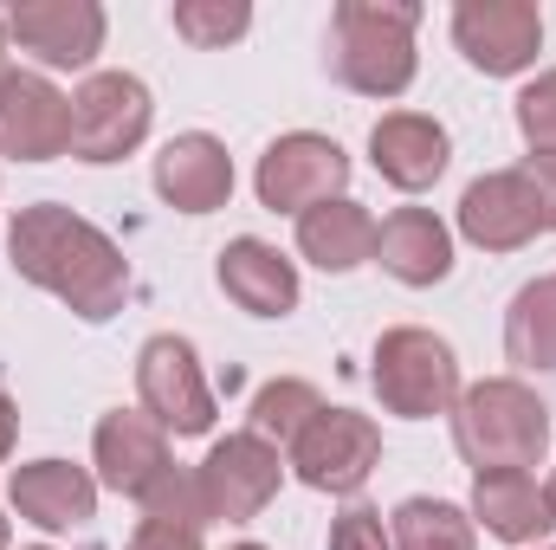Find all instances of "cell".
I'll use <instances>...</instances> for the list:
<instances>
[{"mask_svg":"<svg viewBox=\"0 0 556 550\" xmlns=\"http://www.w3.org/2000/svg\"><path fill=\"white\" fill-rule=\"evenodd\" d=\"M395 550H472V518L446 499H402L395 505Z\"/></svg>","mask_w":556,"mask_h":550,"instance_id":"cell-23","label":"cell"},{"mask_svg":"<svg viewBox=\"0 0 556 550\" xmlns=\"http://www.w3.org/2000/svg\"><path fill=\"white\" fill-rule=\"evenodd\" d=\"M453 447L466 453L472 473H525L551 447V409L538 402V389L511 376L472 383L453 402Z\"/></svg>","mask_w":556,"mask_h":550,"instance_id":"cell-3","label":"cell"},{"mask_svg":"<svg viewBox=\"0 0 556 550\" xmlns=\"http://www.w3.org/2000/svg\"><path fill=\"white\" fill-rule=\"evenodd\" d=\"M33 550H46V545H33ZM85 550H98V545H85Z\"/></svg>","mask_w":556,"mask_h":550,"instance_id":"cell-36","label":"cell"},{"mask_svg":"<svg viewBox=\"0 0 556 550\" xmlns=\"http://www.w3.org/2000/svg\"><path fill=\"white\" fill-rule=\"evenodd\" d=\"M415 0H343L330 13V78L363 98H402L415 85Z\"/></svg>","mask_w":556,"mask_h":550,"instance_id":"cell-2","label":"cell"},{"mask_svg":"<svg viewBox=\"0 0 556 550\" xmlns=\"http://www.w3.org/2000/svg\"><path fill=\"white\" fill-rule=\"evenodd\" d=\"M98 479L111 486V492H124V499H149L168 473H175V460H168V434L149 421V414H130V409H111L98 421Z\"/></svg>","mask_w":556,"mask_h":550,"instance_id":"cell-14","label":"cell"},{"mask_svg":"<svg viewBox=\"0 0 556 550\" xmlns=\"http://www.w3.org/2000/svg\"><path fill=\"white\" fill-rule=\"evenodd\" d=\"M376 260H382V273L402 278V285H440L453 273V234L427 208H395L376 227Z\"/></svg>","mask_w":556,"mask_h":550,"instance_id":"cell-19","label":"cell"},{"mask_svg":"<svg viewBox=\"0 0 556 550\" xmlns=\"http://www.w3.org/2000/svg\"><path fill=\"white\" fill-rule=\"evenodd\" d=\"M253 188H260V208H273V214H311L350 188V155H343V142L317 137V130H291L260 155Z\"/></svg>","mask_w":556,"mask_h":550,"instance_id":"cell-6","label":"cell"},{"mask_svg":"<svg viewBox=\"0 0 556 550\" xmlns=\"http://www.w3.org/2000/svg\"><path fill=\"white\" fill-rule=\"evenodd\" d=\"M220 291L240 304V311H253V317H291L298 311V266L266 247V240H227L220 247Z\"/></svg>","mask_w":556,"mask_h":550,"instance_id":"cell-18","label":"cell"},{"mask_svg":"<svg viewBox=\"0 0 556 550\" xmlns=\"http://www.w3.org/2000/svg\"><path fill=\"white\" fill-rule=\"evenodd\" d=\"M446 155H453L446 130H440L433 117H420V111H389V117L369 130V162H376V175H382L389 188H402V195L433 188V182L446 175Z\"/></svg>","mask_w":556,"mask_h":550,"instance_id":"cell-16","label":"cell"},{"mask_svg":"<svg viewBox=\"0 0 556 550\" xmlns=\"http://www.w3.org/2000/svg\"><path fill=\"white\" fill-rule=\"evenodd\" d=\"M376 396L389 414H408V421H427V414H453L459 402V357L446 337L420 330V324H402V330H382L376 343Z\"/></svg>","mask_w":556,"mask_h":550,"instance_id":"cell-4","label":"cell"},{"mask_svg":"<svg viewBox=\"0 0 556 550\" xmlns=\"http://www.w3.org/2000/svg\"><path fill=\"white\" fill-rule=\"evenodd\" d=\"M518 175H525V182H531V195H538L544 234H556V155H531V162H525Z\"/></svg>","mask_w":556,"mask_h":550,"instance_id":"cell-29","label":"cell"},{"mask_svg":"<svg viewBox=\"0 0 556 550\" xmlns=\"http://www.w3.org/2000/svg\"><path fill=\"white\" fill-rule=\"evenodd\" d=\"M505 357L518 370H556V273L531 278L505 311Z\"/></svg>","mask_w":556,"mask_h":550,"instance_id":"cell-22","label":"cell"},{"mask_svg":"<svg viewBox=\"0 0 556 550\" xmlns=\"http://www.w3.org/2000/svg\"><path fill=\"white\" fill-rule=\"evenodd\" d=\"M459 234L485 253H518L544 234V214H538V195L518 168H498V175H479L466 195H459Z\"/></svg>","mask_w":556,"mask_h":550,"instance_id":"cell-13","label":"cell"},{"mask_svg":"<svg viewBox=\"0 0 556 550\" xmlns=\"http://www.w3.org/2000/svg\"><path fill=\"white\" fill-rule=\"evenodd\" d=\"M7 78H13V65H7V46H0V91H7Z\"/></svg>","mask_w":556,"mask_h":550,"instance_id":"cell-32","label":"cell"},{"mask_svg":"<svg viewBox=\"0 0 556 550\" xmlns=\"http://www.w3.org/2000/svg\"><path fill=\"white\" fill-rule=\"evenodd\" d=\"M0 39H13L52 72H78L104 52V7L98 0H0Z\"/></svg>","mask_w":556,"mask_h":550,"instance_id":"cell-8","label":"cell"},{"mask_svg":"<svg viewBox=\"0 0 556 550\" xmlns=\"http://www.w3.org/2000/svg\"><path fill=\"white\" fill-rule=\"evenodd\" d=\"M7 499H13V512H20L26 525H39V532H72V525H85V518L98 512V479H91L85 466H72V460H33V466L13 473Z\"/></svg>","mask_w":556,"mask_h":550,"instance_id":"cell-17","label":"cell"},{"mask_svg":"<svg viewBox=\"0 0 556 550\" xmlns=\"http://www.w3.org/2000/svg\"><path fill=\"white\" fill-rule=\"evenodd\" d=\"M453 46L485 78H511V72H525L538 59L544 13L531 0H459L453 7Z\"/></svg>","mask_w":556,"mask_h":550,"instance_id":"cell-11","label":"cell"},{"mask_svg":"<svg viewBox=\"0 0 556 550\" xmlns=\"http://www.w3.org/2000/svg\"><path fill=\"white\" fill-rule=\"evenodd\" d=\"M0 550H7V518H0Z\"/></svg>","mask_w":556,"mask_h":550,"instance_id":"cell-34","label":"cell"},{"mask_svg":"<svg viewBox=\"0 0 556 550\" xmlns=\"http://www.w3.org/2000/svg\"><path fill=\"white\" fill-rule=\"evenodd\" d=\"M124 550H201V532H181V525H162V518H142L137 538Z\"/></svg>","mask_w":556,"mask_h":550,"instance_id":"cell-30","label":"cell"},{"mask_svg":"<svg viewBox=\"0 0 556 550\" xmlns=\"http://www.w3.org/2000/svg\"><path fill=\"white\" fill-rule=\"evenodd\" d=\"M137 396H142V414L162 434H207L214 427V389L201 383V363H194L188 337H149L142 343Z\"/></svg>","mask_w":556,"mask_h":550,"instance_id":"cell-10","label":"cell"},{"mask_svg":"<svg viewBox=\"0 0 556 550\" xmlns=\"http://www.w3.org/2000/svg\"><path fill=\"white\" fill-rule=\"evenodd\" d=\"M155 195L181 214H214L227 208L233 195V155L227 142L207 137V130H188V137H168L155 155Z\"/></svg>","mask_w":556,"mask_h":550,"instance_id":"cell-15","label":"cell"},{"mask_svg":"<svg viewBox=\"0 0 556 550\" xmlns=\"http://www.w3.org/2000/svg\"><path fill=\"white\" fill-rule=\"evenodd\" d=\"M13 427H20V414H13V402L0 396V460L13 453Z\"/></svg>","mask_w":556,"mask_h":550,"instance_id":"cell-31","label":"cell"},{"mask_svg":"<svg viewBox=\"0 0 556 550\" xmlns=\"http://www.w3.org/2000/svg\"><path fill=\"white\" fill-rule=\"evenodd\" d=\"M518 130L531 142V155H556V72L518 91Z\"/></svg>","mask_w":556,"mask_h":550,"instance_id":"cell-27","label":"cell"},{"mask_svg":"<svg viewBox=\"0 0 556 550\" xmlns=\"http://www.w3.org/2000/svg\"><path fill=\"white\" fill-rule=\"evenodd\" d=\"M298 253L324 273H356L363 260H376V221L363 201L337 195L311 214H298Z\"/></svg>","mask_w":556,"mask_h":550,"instance_id":"cell-20","label":"cell"},{"mask_svg":"<svg viewBox=\"0 0 556 550\" xmlns=\"http://www.w3.org/2000/svg\"><path fill=\"white\" fill-rule=\"evenodd\" d=\"M72 149V98L46 72H13L0 91V155L52 162Z\"/></svg>","mask_w":556,"mask_h":550,"instance_id":"cell-12","label":"cell"},{"mask_svg":"<svg viewBox=\"0 0 556 550\" xmlns=\"http://www.w3.org/2000/svg\"><path fill=\"white\" fill-rule=\"evenodd\" d=\"M472 518L498 538V545H538L551 532V499L531 473H479L472 479Z\"/></svg>","mask_w":556,"mask_h":550,"instance_id":"cell-21","label":"cell"},{"mask_svg":"<svg viewBox=\"0 0 556 550\" xmlns=\"http://www.w3.org/2000/svg\"><path fill=\"white\" fill-rule=\"evenodd\" d=\"M544 499H551V518H556V473H551V486H544Z\"/></svg>","mask_w":556,"mask_h":550,"instance_id":"cell-33","label":"cell"},{"mask_svg":"<svg viewBox=\"0 0 556 550\" xmlns=\"http://www.w3.org/2000/svg\"><path fill=\"white\" fill-rule=\"evenodd\" d=\"M233 550H266V545H233Z\"/></svg>","mask_w":556,"mask_h":550,"instance_id":"cell-35","label":"cell"},{"mask_svg":"<svg viewBox=\"0 0 556 550\" xmlns=\"http://www.w3.org/2000/svg\"><path fill=\"white\" fill-rule=\"evenodd\" d=\"M194 479H201V499H207V518H214V525H253V518L278 499L285 466H278L273 440H260V434L247 427V434L214 440V453L194 466Z\"/></svg>","mask_w":556,"mask_h":550,"instance_id":"cell-9","label":"cell"},{"mask_svg":"<svg viewBox=\"0 0 556 550\" xmlns=\"http://www.w3.org/2000/svg\"><path fill=\"white\" fill-rule=\"evenodd\" d=\"M7 260L13 273L39 291H52L59 304H72L85 324H104L124 311L130 298V260L117 253L111 234H98L85 214L59 208V201H33L13 214L7 227Z\"/></svg>","mask_w":556,"mask_h":550,"instance_id":"cell-1","label":"cell"},{"mask_svg":"<svg viewBox=\"0 0 556 550\" xmlns=\"http://www.w3.org/2000/svg\"><path fill=\"white\" fill-rule=\"evenodd\" d=\"M142 518H162V525H181V532H201V525H214L207 518V499H201V479L194 473H168L149 499H142Z\"/></svg>","mask_w":556,"mask_h":550,"instance_id":"cell-26","label":"cell"},{"mask_svg":"<svg viewBox=\"0 0 556 550\" xmlns=\"http://www.w3.org/2000/svg\"><path fill=\"white\" fill-rule=\"evenodd\" d=\"M317 414H324V396H317L311 383H298V376H278V383H266V389L253 396V434L291 453V440H298V434H304Z\"/></svg>","mask_w":556,"mask_h":550,"instance_id":"cell-24","label":"cell"},{"mask_svg":"<svg viewBox=\"0 0 556 550\" xmlns=\"http://www.w3.org/2000/svg\"><path fill=\"white\" fill-rule=\"evenodd\" d=\"M330 550H395V545H389L382 512H369V505H343V512L330 518Z\"/></svg>","mask_w":556,"mask_h":550,"instance_id":"cell-28","label":"cell"},{"mask_svg":"<svg viewBox=\"0 0 556 550\" xmlns=\"http://www.w3.org/2000/svg\"><path fill=\"white\" fill-rule=\"evenodd\" d=\"M175 33L188 39V46H227V39H240L247 26H253V7L247 0H175Z\"/></svg>","mask_w":556,"mask_h":550,"instance_id":"cell-25","label":"cell"},{"mask_svg":"<svg viewBox=\"0 0 556 550\" xmlns=\"http://www.w3.org/2000/svg\"><path fill=\"white\" fill-rule=\"evenodd\" d=\"M376 466H382V434H376L369 414L324 409L291 440V473L311 492H330V499H356Z\"/></svg>","mask_w":556,"mask_h":550,"instance_id":"cell-5","label":"cell"},{"mask_svg":"<svg viewBox=\"0 0 556 550\" xmlns=\"http://www.w3.org/2000/svg\"><path fill=\"white\" fill-rule=\"evenodd\" d=\"M149 85L130 72H91L72 98V155L78 162H124L149 137Z\"/></svg>","mask_w":556,"mask_h":550,"instance_id":"cell-7","label":"cell"}]
</instances>
